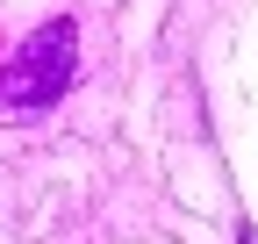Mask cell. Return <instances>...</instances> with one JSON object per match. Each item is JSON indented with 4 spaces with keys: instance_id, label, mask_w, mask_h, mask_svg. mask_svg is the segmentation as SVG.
Segmentation results:
<instances>
[{
    "instance_id": "1",
    "label": "cell",
    "mask_w": 258,
    "mask_h": 244,
    "mask_svg": "<svg viewBox=\"0 0 258 244\" xmlns=\"http://www.w3.org/2000/svg\"><path fill=\"white\" fill-rule=\"evenodd\" d=\"M72 22H43L36 36H22V50L0 65V122L43 115L64 86H72Z\"/></svg>"
}]
</instances>
